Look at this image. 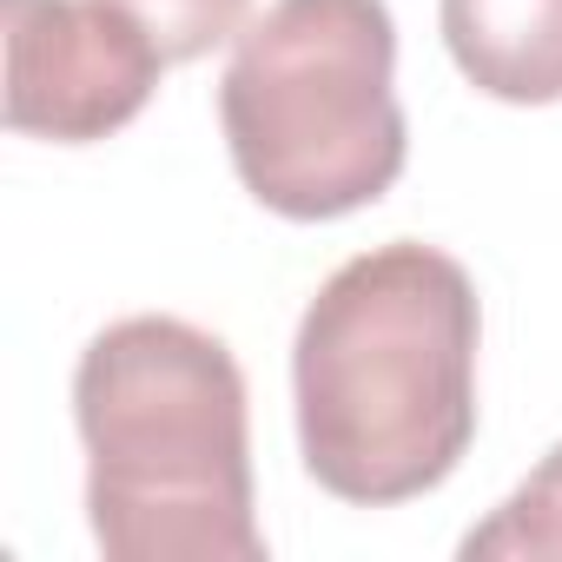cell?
Masks as SVG:
<instances>
[{"label": "cell", "mask_w": 562, "mask_h": 562, "mask_svg": "<svg viewBox=\"0 0 562 562\" xmlns=\"http://www.w3.org/2000/svg\"><path fill=\"white\" fill-rule=\"evenodd\" d=\"M305 470L345 503L437 490L476 437V285L417 238L345 258L292 345Z\"/></svg>", "instance_id": "1"}, {"label": "cell", "mask_w": 562, "mask_h": 562, "mask_svg": "<svg viewBox=\"0 0 562 562\" xmlns=\"http://www.w3.org/2000/svg\"><path fill=\"white\" fill-rule=\"evenodd\" d=\"M87 516L113 562H265L232 351L186 318H120L74 371Z\"/></svg>", "instance_id": "2"}, {"label": "cell", "mask_w": 562, "mask_h": 562, "mask_svg": "<svg viewBox=\"0 0 562 562\" xmlns=\"http://www.w3.org/2000/svg\"><path fill=\"white\" fill-rule=\"evenodd\" d=\"M391 74L397 27L384 0H271L238 27L218 80L245 192L278 218H345L384 199L411 153Z\"/></svg>", "instance_id": "3"}, {"label": "cell", "mask_w": 562, "mask_h": 562, "mask_svg": "<svg viewBox=\"0 0 562 562\" xmlns=\"http://www.w3.org/2000/svg\"><path fill=\"white\" fill-rule=\"evenodd\" d=\"M8 34V126L87 146L139 120L166 54L113 0H0Z\"/></svg>", "instance_id": "4"}, {"label": "cell", "mask_w": 562, "mask_h": 562, "mask_svg": "<svg viewBox=\"0 0 562 562\" xmlns=\"http://www.w3.org/2000/svg\"><path fill=\"white\" fill-rule=\"evenodd\" d=\"M457 74L509 106L562 100V0H443Z\"/></svg>", "instance_id": "5"}, {"label": "cell", "mask_w": 562, "mask_h": 562, "mask_svg": "<svg viewBox=\"0 0 562 562\" xmlns=\"http://www.w3.org/2000/svg\"><path fill=\"white\" fill-rule=\"evenodd\" d=\"M463 555L496 562V555H562V443L529 470V483L490 509V522H476L463 536Z\"/></svg>", "instance_id": "6"}, {"label": "cell", "mask_w": 562, "mask_h": 562, "mask_svg": "<svg viewBox=\"0 0 562 562\" xmlns=\"http://www.w3.org/2000/svg\"><path fill=\"white\" fill-rule=\"evenodd\" d=\"M113 8H126L153 34L166 67L172 60H199L218 41H238V21H245V0H113Z\"/></svg>", "instance_id": "7"}]
</instances>
